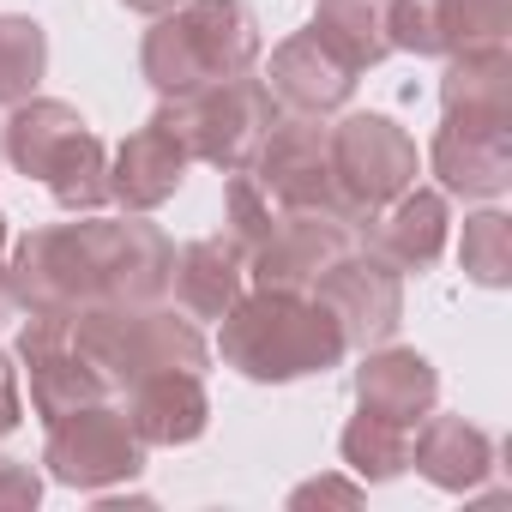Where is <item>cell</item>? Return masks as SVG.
Instances as JSON below:
<instances>
[{
	"label": "cell",
	"instance_id": "obj_4",
	"mask_svg": "<svg viewBox=\"0 0 512 512\" xmlns=\"http://www.w3.org/2000/svg\"><path fill=\"white\" fill-rule=\"evenodd\" d=\"M7 163L55 193L61 211H103L109 205V151L85 127L79 109L55 97H25L13 103V121L0 127Z\"/></svg>",
	"mask_w": 512,
	"mask_h": 512
},
{
	"label": "cell",
	"instance_id": "obj_2",
	"mask_svg": "<svg viewBox=\"0 0 512 512\" xmlns=\"http://www.w3.org/2000/svg\"><path fill=\"white\" fill-rule=\"evenodd\" d=\"M223 362L260 386H284L302 374H326L350 356L338 320L302 296V290H253L235 296V308L223 314V338H217Z\"/></svg>",
	"mask_w": 512,
	"mask_h": 512
},
{
	"label": "cell",
	"instance_id": "obj_35",
	"mask_svg": "<svg viewBox=\"0 0 512 512\" xmlns=\"http://www.w3.org/2000/svg\"><path fill=\"white\" fill-rule=\"evenodd\" d=\"M0 163H7V151H0Z\"/></svg>",
	"mask_w": 512,
	"mask_h": 512
},
{
	"label": "cell",
	"instance_id": "obj_22",
	"mask_svg": "<svg viewBox=\"0 0 512 512\" xmlns=\"http://www.w3.org/2000/svg\"><path fill=\"white\" fill-rule=\"evenodd\" d=\"M440 109H464V115H512V55H506V43L446 55Z\"/></svg>",
	"mask_w": 512,
	"mask_h": 512
},
{
	"label": "cell",
	"instance_id": "obj_16",
	"mask_svg": "<svg viewBox=\"0 0 512 512\" xmlns=\"http://www.w3.org/2000/svg\"><path fill=\"white\" fill-rule=\"evenodd\" d=\"M127 422L145 446H187L205 434L211 422V398H205V374L187 368H163L127 386Z\"/></svg>",
	"mask_w": 512,
	"mask_h": 512
},
{
	"label": "cell",
	"instance_id": "obj_1",
	"mask_svg": "<svg viewBox=\"0 0 512 512\" xmlns=\"http://www.w3.org/2000/svg\"><path fill=\"white\" fill-rule=\"evenodd\" d=\"M175 272V247L145 211H127L121 223L91 217L31 229L13 247V302L19 314H79L103 302H163Z\"/></svg>",
	"mask_w": 512,
	"mask_h": 512
},
{
	"label": "cell",
	"instance_id": "obj_21",
	"mask_svg": "<svg viewBox=\"0 0 512 512\" xmlns=\"http://www.w3.org/2000/svg\"><path fill=\"white\" fill-rule=\"evenodd\" d=\"M386 7H392V0H320L308 31H314V43L332 49L350 73H362V67H380V61L392 55Z\"/></svg>",
	"mask_w": 512,
	"mask_h": 512
},
{
	"label": "cell",
	"instance_id": "obj_10",
	"mask_svg": "<svg viewBox=\"0 0 512 512\" xmlns=\"http://www.w3.org/2000/svg\"><path fill=\"white\" fill-rule=\"evenodd\" d=\"M350 247H356V229L338 211L290 205V211H278L272 235L247 253V278H253V290H302L308 296L320 284V272Z\"/></svg>",
	"mask_w": 512,
	"mask_h": 512
},
{
	"label": "cell",
	"instance_id": "obj_6",
	"mask_svg": "<svg viewBox=\"0 0 512 512\" xmlns=\"http://www.w3.org/2000/svg\"><path fill=\"white\" fill-rule=\"evenodd\" d=\"M157 115L175 127V139L187 145V157L217 163L223 175H235V169H247L253 145H260L266 127L278 121V103H272L266 79L235 73V79H211V85H199V91L163 97Z\"/></svg>",
	"mask_w": 512,
	"mask_h": 512
},
{
	"label": "cell",
	"instance_id": "obj_24",
	"mask_svg": "<svg viewBox=\"0 0 512 512\" xmlns=\"http://www.w3.org/2000/svg\"><path fill=\"white\" fill-rule=\"evenodd\" d=\"M43 67H49L43 25L37 19H19V13H0V109L25 103L43 85Z\"/></svg>",
	"mask_w": 512,
	"mask_h": 512
},
{
	"label": "cell",
	"instance_id": "obj_23",
	"mask_svg": "<svg viewBox=\"0 0 512 512\" xmlns=\"http://www.w3.org/2000/svg\"><path fill=\"white\" fill-rule=\"evenodd\" d=\"M338 452H344V464H350L362 482H392V476H404V470H410V428H398V422H386V416L356 410V422L344 428Z\"/></svg>",
	"mask_w": 512,
	"mask_h": 512
},
{
	"label": "cell",
	"instance_id": "obj_9",
	"mask_svg": "<svg viewBox=\"0 0 512 512\" xmlns=\"http://www.w3.org/2000/svg\"><path fill=\"white\" fill-rule=\"evenodd\" d=\"M314 302L338 320L350 350H374L404 320V272L392 260H380L368 241H356L350 253H338V260L320 272Z\"/></svg>",
	"mask_w": 512,
	"mask_h": 512
},
{
	"label": "cell",
	"instance_id": "obj_14",
	"mask_svg": "<svg viewBox=\"0 0 512 512\" xmlns=\"http://www.w3.org/2000/svg\"><path fill=\"white\" fill-rule=\"evenodd\" d=\"M187 163H193V157H187V145L175 139V127H169L163 115H151L139 133L121 139V151H115V163H109V199L127 205V211H157V205L181 187Z\"/></svg>",
	"mask_w": 512,
	"mask_h": 512
},
{
	"label": "cell",
	"instance_id": "obj_11",
	"mask_svg": "<svg viewBox=\"0 0 512 512\" xmlns=\"http://www.w3.org/2000/svg\"><path fill=\"white\" fill-rule=\"evenodd\" d=\"M19 356L31 368V410L43 422H61L67 410L103 404L115 386L103 380V368L79 350L73 338V314H25L19 332Z\"/></svg>",
	"mask_w": 512,
	"mask_h": 512
},
{
	"label": "cell",
	"instance_id": "obj_32",
	"mask_svg": "<svg viewBox=\"0 0 512 512\" xmlns=\"http://www.w3.org/2000/svg\"><path fill=\"white\" fill-rule=\"evenodd\" d=\"M121 7H127V13H145V19H163V13L181 7V0H121Z\"/></svg>",
	"mask_w": 512,
	"mask_h": 512
},
{
	"label": "cell",
	"instance_id": "obj_25",
	"mask_svg": "<svg viewBox=\"0 0 512 512\" xmlns=\"http://www.w3.org/2000/svg\"><path fill=\"white\" fill-rule=\"evenodd\" d=\"M434 31H440V55L506 43L512 37V0H434Z\"/></svg>",
	"mask_w": 512,
	"mask_h": 512
},
{
	"label": "cell",
	"instance_id": "obj_13",
	"mask_svg": "<svg viewBox=\"0 0 512 512\" xmlns=\"http://www.w3.org/2000/svg\"><path fill=\"white\" fill-rule=\"evenodd\" d=\"M434 175L446 193L464 199H494L512 187V115H464L446 109L434 151H428Z\"/></svg>",
	"mask_w": 512,
	"mask_h": 512
},
{
	"label": "cell",
	"instance_id": "obj_17",
	"mask_svg": "<svg viewBox=\"0 0 512 512\" xmlns=\"http://www.w3.org/2000/svg\"><path fill=\"white\" fill-rule=\"evenodd\" d=\"M440 404V374L428 356L416 350H368L362 368H356V410L368 416H386L398 428H416L428 410Z\"/></svg>",
	"mask_w": 512,
	"mask_h": 512
},
{
	"label": "cell",
	"instance_id": "obj_20",
	"mask_svg": "<svg viewBox=\"0 0 512 512\" xmlns=\"http://www.w3.org/2000/svg\"><path fill=\"white\" fill-rule=\"evenodd\" d=\"M241 278H247V253H235L223 235H211V241H187L175 253L169 296L181 302L187 320H223L241 296Z\"/></svg>",
	"mask_w": 512,
	"mask_h": 512
},
{
	"label": "cell",
	"instance_id": "obj_29",
	"mask_svg": "<svg viewBox=\"0 0 512 512\" xmlns=\"http://www.w3.org/2000/svg\"><path fill=\"white\" fill-rule=\"evenodd\" d=\"M37 500H43V476L31 464L0 458V512H31Z\"/></svg>",
	"mask_w": 512,
	"mask_h": 512
},
{
	"label": "cell",
	"instance_id": "obj_3",
	"mask_svg": "<svg viewBox=\"0 0 512 512\" xmlns=\"http://www.w3.org/2000/svg\"><path fill=\"white\" fill-rule=\"evenodd\" d=\"M253 61H260V25L241 0H181L175 13L157 19V31H145L139 49V67L157 97L253 73Z\"/></svg>",
	"mask_w": 512,
	"mask_h": 512
},
{
	"label": "cell",
	"instance_id": "obj_33",
	"mask_svg": "<svg viewBox=\"0 0 512 512\" xmlns=\"http://www.w3.org/2000/svg\"><path fill=\"white\" fill-rule=\"evenodd\" d=\"M13 308H19V302H13V284H7V266H0V326H7V320H13Z\"/></svg>",
	"mask_w": 512,
	"mask_h": 512
},
{
	"label": "cell",
	"instance_id": "obj_19",
	"mask_svg": "<svg viewBox=\"0 0 512 512\" xmlns=\"http://www.w3.org/2000/svg\"><path fill=\"white\" fill-rule=\"evenodd\" d=\"M380 229L368 235V247L380 260H392L398 272H428L440 253H446V235H452V217H446V199L428 193V187H404L386 217H374Z\"/></svg>",
	"mask_w": 512,
	"mask_h": 512
},
{
	"label": "cell",
	"instance_id": "obj_8",
	"mask_svg": "<svg viewBox=\"0 0 512 512\" xmlns=\"http://www.w3.org/2000/svg\"><path fill=\"white\" fill-rule=\"evenodd\" d=\"M43 464H49L55 482L85 488V494H103V488L133 482V476L145 470V440L133 434L127 410H115V404L103 398V404L67 410L61 422H49Z\"/></svg>",
	"mask_w": 512,
	"mask_h": 512
},
{
	"label": "cell",
	"instance_id": "obj_34",
	"mask_svg": "<svg viewBox=\"0 0 512 512\" xmlns=\"http://www.w3.org/2000/svg\"><path fill=\"white\" fill-rule=\"evenodd\" d=\"M0 260H7V211H0Z\"/></svg>",
	"mask_w": 512,
	"mask_h": 512
},
{
	"label": "cell",
	"instance_id": "obj_12",
	"mask_svg": "<svg viewBox=\"0 0 512 512\" xmlns=\"http://www.w3.org/2000/svg\"><path fill=\"white\" fill-rule=\"evenodd\" d=\"M247 175L260 181V193L278 211H290V205L338 211V199H332V151H326V121L320 115H278L266 127V139L253 145Z\"/></svg>",
	"mask_w": 512,
	"mask_h": 512
},
{
	"label": "cell",
	"instance_id": "obj_28",
	"mask_svg": "<svg viewBox=\"0 0 512 512\" xmlns=\"http://www.w3.org/2000/svg\"><path fill=\"white\" fill-rule=\"evenodd\" d=\"M386 37L404 55H440V31H434V0H392L386 7Z\"/></svg>",
	"mask_w": 512,
	"mask_h": 512
},
{
	"label": "cell",
	"instance_id": "obj_30",
	"mask_svg": "<svg viewBox=\"0 0 512 512\" xmlns=\"http://www.w3.org/2000/svg\"><path fill=\"white\" fill-rule=\"evenodd\" d=\"M356 506L362 500V488L356 482H338V476H320V482H302L296 494H290V506Z\"/></svg>",
	"mask_w": 512,
	"mask_h": 512
},
{
	"label": "cell",
	"instance_id": "obj_31",
	"mask_svg": "<svg viewBox=\"0 0 512 512\" xmlns=\"http://www.w3.org/2000/svg\"><path fill=\"white\" fill-rule=\"evenodd\" d=\"M19 374H13V362L7 356H0V440H7L13 428H19Z\"/></svg>",
	"mask_w": 512,
	"mask_h": 512
},
{
	"label": "cell",
	"instance_id": "obj_5",
	"mask_svg": "<svg viewBox=\"0 0 512 512\" xmlns=\"http://www.w3.org/2000/svg\"><path fill=\"white\" fill-rule=\"evenodd\" d=\"M73 338L79 350L103 368L109 386H133L145 374H163V368H187V374H205L211 362V344L199 338V326L163 302H103V308H79L73 314Z\"/></svg>",
	"mask_w": 512,
	"mask_h": 512
},
{
	"label": "cell",
	"instance_id": "obj_15",
	"mask_svg": "<svg viewBox=\"0 0 512 512\" xmlns=\"http://www.w3.org/2000/svg\"><path fill=\"white\" fill-rule=\"evenodd\" d=\"M266 91H272V103L290 109V115H332V109L350 103L356 73H350L332 49H320L314 31H302V37H290V43L272 49Z\"/></svg>",
	"mask_w": 512,
	"mask_h": 512
},
{
	"label": "cell",
	"instance_id": "obj_26",
	"mask_svg": "<svg viewBox=\"0 0 512 512\" xmlns=\"http://www.w3.org/2000/svg\"><path fill=\"white\" fill-rule=\"evenodd\" d=\"M458 260H464V272H470L482 290H506V278H512V217H500V211L470 217V223H464Z\"/></svg>",
	"mask_w": 512,
	"mask_h": 512
},
{
	"label": "cell",
	"instance_id": "obj_27",
	"mask_svg": "<svg viewBox=\"0 0 512 512\" xmlns=\"http://www.w3.org/2000/svg\"><path fill=\"white\" fill-rule=\"evenodd\" d=\"M272 223H278V205L260 193V181H253L247 169H235L229 187H223V241L235 253H253L272 235Z\"/></svg>",
	"mask_w": 512,
	"mask_h": 512
},
{
	"label": "cell",
	"instance_id": "obj_7",
	"mask_svg": "<svg viewBox=\"0 0 512 512\" xmlns=\"http://www.w3.org/2000/svg\"><path fill=\"white\" fill-rule=\"evenodd\" d=\"M332 151V199L350 229H368L404 187H416V145L386 115H350L326 127Z\"/></svg>",
	"mask_w": 512,
	"mask_h": 512
},
{
	"label": "cell",
	"instance_id": "obj_18",
	"mask_svg": "<svg viewBox=\"0 0 512 512\" xmlns=\"http://www.w3.org/2000/svg\"><path fill=\"white\" fill-rule=\"evenodd\" d=\"M410 464L434 482V488H446V494H470L488 470H494V440L476 428V422H464V416H422L416 428H410Z\"/></svg>",
	"mask_w": 512,
	"mask_h": 512
}]
</instances>
